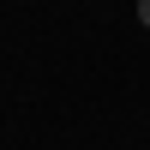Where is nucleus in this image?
Masks as SVG:
<instances>
[{
  "label": "nucleus",
  "instance_id": "1",
  "mask_svg": "<svg viewBox=\"0 0 150 150\" xmlns=\"http://www.w3.org/2000/svg\"><path fill=\"white\" fill-rule=\"evenodd\" d=\"M138 24H150V0H138Z\"/></svg>",
  "mask_w": 150,
  "mask_h": 150
}]
</instances>
